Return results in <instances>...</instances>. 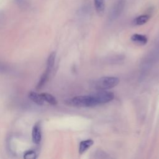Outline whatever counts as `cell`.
Returning a JSON list of instances; mask_svg holds the SVG:
<instances>
[{"mask_svg": "<svg viewBox=\"0 0 159 159\" xmlns=\"http://www.w3.org/2000/svg\"><path fill=\"white\" fill-rule=\"evenodd\" d=\"M40 94L44 101H46L50 104L53 105V106L57 104V99L53 95L47 93H40Z\"/></svg>", "mask_w": 159, "mask_h": 159, "instance_id": "cell-11", "label": "cell"}, {"mask_svg": "<svg viewBox=\"0 0 159 159\" xmlns=\"http://www.w3.org/2000/svg\"><path fill=\"white\" fill-rule=\"evenodd\" d=\"M94 143V141L92 139H88L81 141L79 146V153L80 155L84 153L87 151Z\"/></svg>", "mask_w": 159, "mask_h": 159, "instance_id": "cell-7", "label": "cell"}, {"mask_svg": "<svg viewBox=\"0 0 159 159\" xmlns=\"http://www.w3.org/2000/svg\"><path fill=\"white\" fill-rule=\"evenodd\" d=\"M65 103L68 106L80 107H94L98 106L93 94L75 96L66 99Z\"/></svg>", "mask_w": 159, "mask_h": 159, "instance_id": "cell-1", "label": "cell"}, {"mask_svg": "<svg viewBox=\"0 0 159 159\" xmlns=\"http://www.w3.org/2000/svg\"><path fill=\"white\" fill-rule=\"evenodd\" d=\"M95 9L97 13L102 16L105 11V0H93Z\"/></svg>", "mask_w": 159, "mask_h": 159, "instance_id": "cell-9", "label": "cell"}, {"mask_svg": "<svg viewBox=\"0 0 159 159\" xmlns=\"http://www.w3.org/2000/svg\"><path fill=\"white\" fill-rule=\"evenodd\" d=\"M29 98L35 103L38 105H43L44 101L40 94L34 91H30L29 94Z\"/></svg>", "mask_w": 159, "mask_h": 159, "instance_id": "cell-10", "label": "cell"}, {"mask_svg": "<svg viewBox=\"0 0 159 159\" xmlns=\"http://www.w3.org/2000/svg\"><path fill=\"white\" fill-rule=\"evenodd\" d=\"M92 94L98 105L109 102L114 98V94L112 92L106 90H101Z\"/></svg>", "mask_w": 159, "mask_h": 159, "instance_id": "cell-3", "label": "cell"}, {"mask_svg": "<svg viewBox=\"0 0 159 159\" xmlns=\"http://www.w3.org/2000/svg\"><path fill=\"white\" fill-rule=\"evenodd\" d=\"M125 2L126 0H117L114 4L109 13V19L111 20H114L120 16L124 9Z\"/></svg>", "mask_w": 159, "mask_h": 159, "instance_id": "cell-4", "label": "cell"}, {"mask_svg": "<svg viewBox=\"0 0 159 159\" xmlns=\"http://www.w3.org/2000/svg\"><path fill=\"white\" fill-rule=\"evenodd\" d=\"M131 40L136 43L143 45L147 43L148 39H147V37L144 35H142L139 34H134L131 37Z\"/></svg>", "mask_w": 159, "mask_h": 159, "instance_id": "cell-8", "label": "cell"}, {"mask_svg": "<svg viewBox=\"0 0 159 159\" xmlns=\"http://www.w3.org/2000/svg\"><path fill=\"white\" fill-rule=\"evenodd\" d=\"M24 158L25 159H35L37 158V153L35 151L29 150L24 153Z\"/></svg>", "mask_w": 159, "mask_h": 159, "instance_id": "cell-14", "label": "cell"}, {"mask_svg": "<svg viewBox=\"0 0 159 159\" xmlns=\"http://www.w3.org/2000/svg\"><path fill=\"white\" fill-rule=\"evenodd\" d=\"M150 17V16L148 14L140 15V16L137 17L136 18H135L133 22L135 25H143V24H145L146 22H147L148 20H149Z\"/></svg>", "mask_w": 159, "mask_h": 159, "instance_id": "cell-12", "label": "cell"}, {"mask_svg": "<svg viewBox=\"0 0 159 159\" xmlns=\"http://www.w3.org/2000/svg\"><path fill=\"white\" fill-rule=\"evenodd\" d=\"M55 57H56V53L55 52H52L48 58H47V68H48L50 70H52L55 64Z\"/></svg>", "mask_w": 159, "mask_h": 159, "instance_id": "cell-13", "label": "cell"}, {"mask_svg": "<svg viewBox=\"0 0 159 159\" xmlns=\"http://www.w3.org/2000/svg\"><path fill=\"white\" fill-rule=\"evenodd\" d=\"M120 80L114 76H104L96 80L94 84V88L99 91L106 90L116 86Z\"/></svg>", "mask_w": 159, "mask_h": 159, "instance_id": "cell-2", "label": "cell"}, {"mask_svg": "<svg viewBox=\"0 0 159 159\" xmlns=\"http://www.w3.org/2000/svg\"><path fill=\"white\" fill-rule=\"evenodd\" d=\"M52 70L48 69L46 68V70L45 71L43 72V73L42 75L37 84V86H36V88L37 89H40V88H42L45 84L47 82V81L48 80V78H49V76H50V72H51Z\"/></svg>", "mask_w": 159, "mask_h": 159, "instance_id": "cell-6", "label": "cell"}, {"mask_svg": "<svg viewBox=\"0 0 159 159\" xmlns=\"http://www.w3.org/2000/svg\"><path fill=\"white\" fill-rule=\"evenodd\" d=\"M32 140L35 144H39L42 140V131L40 122L34 124L32 130Z\"/></svg>", "mask_w": 159, "mask_h": 159, "instance_id": "cell-5", "label": "cell"}]
</instances>
